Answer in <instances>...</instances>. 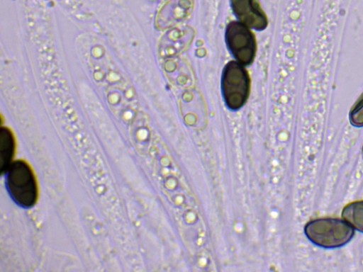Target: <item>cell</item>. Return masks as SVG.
Instances as JSON below:
<instances>
[{
  "mask_svg": "<svg viewBox=\"0 0 363 272\" xmlns=\"http://www.w3.org/2000/svg\"><path fill=\"white\" fill-rule=\"evenodd\" d=\"M6 186L13 200L23 208L33 206L39 195L34 171L30 164L23 160H14L6 172Z\"/></svg>",
  "mask_w": 363,
  "mask_h": 272,
  "instance_id": "cell-2",
  "label": "cell"
},
{
  "mask_svg": "<svg viewBox=\"0 0 363 272\" xmlns=\"http://www.w3.org/2000/svg\"><path fill=\"white\" fill-rule=\"evenodd\" d=\"M221 90L229 109L237 110L245 104L250 91V79L244 65L237 61L225 64L221 76Z\"/></svg>",
  "mask_w": 363,
  "mask_h": 272,
  "instance_id": "cell-3",
  "label": "cell"
},
{
  "mask_svg": "<svg viewBox=\"0 0 363 272\" xmlns=\"http://www.w3.org/2000/svg\"><path fill=\"white\" fill-rule=\"evenodd\" d=\"M342 217L354 229L363 232V200L352 202L345 206Z\"/></svg>",
  "mask_w": 363,
  "mask_h": 272,
  "instance_id": "cell-7",
  "label": "cell"
},
{
  "mask_svg": "<svg viewBox=\"0 0 363 272\" xmlns=\"http://www.w3.org/2000/svg\"><path fill=\"white\" fill-rule=\"evenodd\" d=\"M304 232L312 243L326 249L342 246L354 234V228L344 220L331 217L309 221L304 227Z\"/></svg>",
  "mask_w": 363,
  "mask_h": 272,
  "instance_id": "cell-1",
  "label": "cell"
},
{
  "mask_svg": "<svg viewBox=\"0 0 363 272\" xmlns=\"http://www.w3.org/2000/svg\"><path fill=\"white\" fill-rule=\"evenodd\" d=\"M225 39L235 61L244 66H248L253 62L257 52V43L250 28L238 21H231L226 26Z\"/></svg>",
  "mask_w": 363,
  "mask_h": 272,
  "instance_id": "cell-4",
  "label": "cell"
},
{
  "mask_svg": "<svg viewBox=\"0 0 363 272\" xmlns=\"http://www.w3.org/2000/svg\"><path fill=\"white\" fill-rule=\"evenodd\" d=\"M232 10L238 21L250 29L262 30L268 20L257 0H230Z\"/></svg>",
  "mask_w": 363,
  "mask_h": 272,
  "instance_id": "cell-5",
  "label": "cell"
},
{
  "mask_svg": "<svg viewBox=\"0 0 363 272\" xmlns=\"http://www.w3.org/2000/svg\"><path fill=\"white\" fill-rule=\"evenodd\" d=\"M16 142L11 131L7 128L0 131V170L1 174L6 173L15 154Z\"/></svg>",
  "mask_w": 363,
  "mask_h": 272,
  "instance_id": "cell-6",
  "label": "cell"
},
{
  "mask_svg": "<svg viewBox=\"0 0 363 272\" xmlns=\"http://www.w3.org/2000/svg\"><path fill=\"white\" fill-rule=\"evenodd\" d=\"M349 118L353 126L363 127V96L351 109Z\"/></svg>",
  "mask_w": 363,
  "mask_h": 272,
  "instance_id": "cell-8",
  "label": "cell"
},
{
  "mask_svg": "<svg viewBox=\"0 0 363 272\" xmlns=\"http://www.w3.org/2000/svg\"><path fill=\"white\" fill-rule=\"evenodd\" d=\"M362 156H363V147H362Z\"/></svg>",
  "mask_w": 363,
  "mask_h": 272,
  "instance_id": "cell-9",
  "label": "cell"
}]
</instances>
